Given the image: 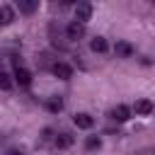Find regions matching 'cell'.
Wrapping results in <instances>:
<instances>
[{
    "label": "cell",
    "mask_w": 155,
    "mask_h": 155,
    "mask_svg": "<svg viewBox=\"0 0 155 155\" xmlns=\"http://www.w3.org/2000/svg\"><path fill=\"white\" fill-rule=\"evenodd\" d=\"M65 36L70 39V41H80L82 36H85V24H80V22H70L68 27H65Z\"/></svg>",
    "instance_id": "6da1fadb"
},
{
    "label": "cell",
    "mask_w": 155,
    "mask_h": 155,
    "mask_svg": "<svg viewBox=\"0 0 155 155\" xmlns=\"http://www.w3.org/2000/svg\"><path fill=\"white\" fill-rule=\"evenodd\" d=\"M51 73H53L56 78H61V80H70V78H73V68H70L68 63H63V61H56V63L51 65Z\"/></svg>",
    "instance_id": "7a4b0ae2"
},
{
    "label": "cell",
    "mask_w": 155,
    "mask_h": 155,
    "mask_svg": "<svg viewBox=\"0 0 155 155\" xmlns=\"http://www.w3.org/2000/svg\"><path fill=\"white\" fill-rule=\"evenodd\" d=\"M90 17H92V5H90V2H78V5H75V22L85 24Z\"/></svg>",
    "instance_id": "3957f363"
},
{
    "label": "cell",
    "mask_w": 155,
    "mask_h": 155,
    "mask_svg": "<svg viewBox=\"0 0 155 155\" xmlns=\"http://www.w3.org/2000/svg\"><path fill=\"white\" fill-rule=\"evenodd\" d=\"M73 124H75L78 128H82V131H90V128L94 126V119H92L90 114H85V111H78V114L73 116Z\"/></svg>",
    "instance_id": "277c9868"
},
{
    "label": "cell",
    "mask_w": 155,
    "mask_h": 155,
    "mask_svg": "<svg viewBox=\"0 0 155 155\" xmlns=\"http://www.w3.org/2000/svg\"><path fill=\"white\" fill-rule=\"evenodd\" d=\"M153 109H155V104L150 99H136V104H133L131 111H136L138 116H148V114H153Z\"/></svg>",
    "instance_id": "5b68a950"
},
{
    "label": "cell",
    "mask_w": 155,
    "mask_h": 155,
    "mask_svg": "<svg viewBox=\"0 0 155 155\" xmlns=\"http://www.w3.org/2000/svg\"><path fill=\"white\" fill-rule=\"evenodd\" d=\"M109 116H111L114 121H128V119H131V107H126V104H116V107L109 111Z\"/></svg>",
    "instance_id": "8992f818"
},
{
    "label": "cell",
    "mask_w": 155,
    "mask_h": 155,
    "mask_svg": "<svg viewBox=\"0 0 155 155\" xmlns=\"http://www.w3.org/2000/svg\"><path fill=\"white\" fill-rule=\"evenodd\" d=\"M15 82L22 85V87H29V85H31V73H29L27 68L17 65V68H15Z\"/></svg>",
    "instance_id": "52a82bcc"
},
{
    "label": "cell",
    "mask_w": 155,
    "mask_h": 155,
    "mask_svg": "<svg viewBox=\"0 0 155 155\" xmlns=\"http://www.w3.org/2000/svg\"><path fill=\"white\" fill-rule=\"evenodd\" d=\"M114 53H116L119 58H131V56H133V46H131L128 41H116V44H114Z\"/></svg>",
    "instance_id": "ba28073f"
},
{
    "label": "cell",
    "mask_w": 155,
    "mask_h": 155,
    "mask_svg": "<svg viewBox=\"0 0 155 155\" xmlns=\"http://www.w3.org/2000/svg\"><path fill=\"white\" fill-rule=\"evenodd\" d=\"M90 48H92L94 53H107V51H109V44H107V39H104V36H92Z\"/></svg>",
    "instance_id": "9c48e42d"
},
{
    "label": "cell",
    "mask_w": 155,
    "mask_h": 155,
    "mask_svg": "<svg viewBox=\"0 0 155 155\" xmlns=\"http://www.w3.org/2000/svg\"><path fill=\"white\" fill-rule=\"evenodd\" d=\"M15 22V10L10 7V5H2L0 7V27H7V24H12Z\"/></svg>",
    "instance_id": "30bf717a"
},
{
    "label": "cell",
    "mask_w": 155,
    "mask_h": 155,
    "mask_svg": "<svg viewBox=\"0 0 155 155\" xmlns=\"http://www.w3.org/2000/svg\"><path fill=\"white\" fill-rule=\"evenodd\" d=\"M36 7H39L36 0H17V10H19L22 15H31V12H36Z\"/></svg>",
    "instance_id": "8fae6325"
},
{
    "label": "cell",
    "mask_w": 155,
    "mask_h": 155,
    "mask_svg": "<svg viewBox=\"0 0 155 155\" xmlns=\"http://www.w3.org/2000/svg\"><path fill=\"white\" fill-rule=\"evenodd\" d=\"M53 143H56V148H61V150H63V148H70V145H73V136H70V133H58V136L53 138Z\"/></svg>",
    "instance_id": "7c38bea8"
},
{
    "label": "cell",
    "mask_w": 155,
    "mask_h": 155,
    "mask_svg": "<svg viewBox=\"0 0 155 155\" xmlns=\"http://www.w3.org/2000/svg\"><path fill=\"white\" fill-rule=\"evenodd\" d=\"M46 109H48L51 114H58V111L63 109V99H61V97H48V99H46Z\"/></svg>",
    "instance_id": "4fadbf2b"
},
{
    "label": "cell",
    "mask_w": 155,
    "mask_h": 155,
    "mask_svg": "<svg viewBox=\"0 0 155 155\" xmlns=\"http://www.w3.org/2000/svg\"><path fill=\"white\" fill-rule=\"evenodd\" d=\"M15 87V80L10 78V73H5V70H0V90H12Z\"/></svg>",
    "instance_id": "5bb4252c"
},
{
    "label": "cell",
    "mask_w": 155,
    "mask_h": 155,
    "mask_svg": "<svg viewBox=\"0 0 155 155\" xmlns=\"http://www.w3.org/2000/svg\"><path fill=\"white\" fill-rule=\"evenodd\" d=\"M99 145H102L99 136H87V140H85V148H87V150H94V148H99Z\"/></svg>",
    "instance_id": "9a60e30c"
},
{
    "label": "cell",
    "mask_w": 155,
    "mask_h": 155,
    "mask_svg": "<svg viewBox=\"0 0 155 155\" xmlns=\"http://www.w3.org/2000/svg\"><path fill=\"white\" fill-rule=\"evenodd\" d=\"M56 136H53V131L51 128H44V140H53Z\"/></svg>",
    "instance_id": "2e32d148"
},
{
    "label": "cell",
    "mask_w": 155,
    "mask_h": 155,
    "mask_svg": "<svg viewBox=\"0 0 155 155\" xmlns=\"http://www.w3.org/2000/svg\"><path fill=\"white\" fill-rule=\"evenodd\" d=\"M5 155H22V153H19V150H15V148H12V150H7V153H5Z\"/></svg>",
    "instance_id": "e0dca14e"
}]
</instances>
